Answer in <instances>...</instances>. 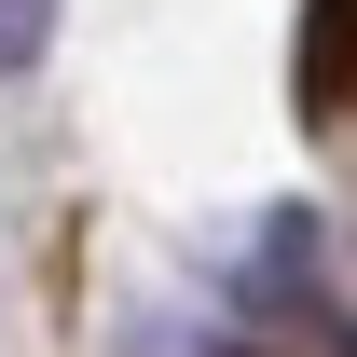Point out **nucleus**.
Listing matches in <instances>:
<instances>
[{
    "mask_svg": "<svg viewBox=\"0 0 357 357\" xmlns=\"http://www.w3.org/2000/svg\"><path fill=\"white\" fill-rule=\"evenodd\" d=\"M42 42H55V0H0V83L42 69Z\"/></svg>",
    "mask_w": 357,
    "mask_h": 357,
    "instance_id": "nucleus-2",
    "label": "nucleus"
},
{
    "mask_svg": "<svg viewBox=\"0 0 357 357\" xmlns=\"http://www.w3.org/2000/svg\"><path fill=\"white\" fill-rule=\"evenodd\" d=\"M303 124H357V0H303Z\"/></svg>",
    "mask_w": 357,
    "mask_h": 357,
    "instance_id": "nucleus-1",
    "label": "nucleus"
}]
</instances>
